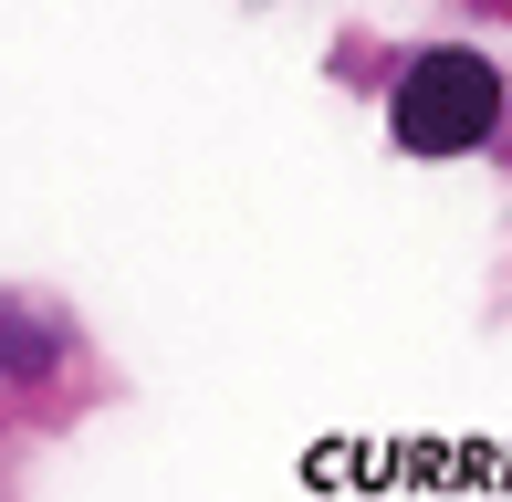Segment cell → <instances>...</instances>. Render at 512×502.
Segmentation results:
<instances>
[{"mask_svg": "<svg viewBox=\"0 0 512 502\" xmlns=\"http://www.w3.org/2000/svg\"><path fill=\"white\" fill-rule=\"evenodd\" d=\"M63 356H74V325L32 293H0V387H42Z\"/></svg>", "mask_w": 512, "mask_h": 502, "instance_id": "2", "label": "cell"}, {"mask_svg": "<svg viewBox=\"0 0 512 502\" xmlns=\"http://www.w3.org/2000/svg\"><path fill=\"white\" fill-rule=\"evenodd\" d=\"M502 63L471 53V42H429V53H408V74L387 84V136H398L408 157H481L502 136Z\"/></svg>", "mask_w": 512, "mask_h": 502, "instance_id": "1", "label": "cell"}]
</instances>
